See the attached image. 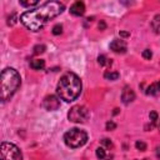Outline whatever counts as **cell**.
Returning a JSON list of instances; mask_svg holds the SVG:
<instances>
[{"label": "cell", "mask_w": 160, "mask_h": 160, "mask_svg": "<svg viewBox=\"0 0 160 160\" xmlns=\"http://www.w3.org/2000/svg\"><path fill=\"white\" fill-rule=\"evenodd\" d=\"M64 9H65L64 4L59 2V1H48V2L38 6L36 9L25 11L20 16V21L29 30L39 31L44 28V25L49 20L59 16L64 11Z\"/></svg>", "instance_id": "cell-1"}, {"label": "cell", "mask_w": 160, "mask_h": 160, "mask_svg": "<svg viewBox=\"0 0 160 160\" xmlns=\"http://www.w3.org/2000/svg\"><path fill=\"white\" fill-rule=\"evenodd\" d=\"M81 80L76 74L71 71L65 72L56 85V95L59 96V99L70 102L78 99V96L81 92Z\"/></svg>", "instance_id": "cell-2"}, {"label": "cell", "mask_w": 160, "mask_h": 160, "mask_svg": "<svg viewBox=\"0 0 160 160\" xmlns=\"http://www.w3.org/2000/svg\"><path fill=\"white\" fill-rule=\"evenodd\" d=\"M21 78L19 72L12 68H5L1 71V101L9 100L19 89Z\"/></svg>", "instance_id": "cell-3"}, {"label": "cell", "mask_w": 160, "mask_h": 160, "mask_svg": "<svg viewBox=\"0 0 160 160\" xmlns=\"http://www.w3.org/2000/svg\"><path fill=\"white\" fill-rule=\"evenodd\" d=\"M86 141H88V134L82 129L72 128L64 134V142L71 149L80 148V146L85 145Z\"/></svg>", "instance_id": "cell-4"}, {"label": "cell", "mask_w": 160, "mask_h": 160, "mask_svg": "<svg viewBox=\"0 0 160 160\" xmlns=\"http://www.w3.org/2000/svg\"><path fill=\"white\" fill-rule=\"evenodd\" d=\"M0 154H1V160H22L20 149L11 142H6V141L1 142Z\"/></svg>", "instance_id": "cell-5"}, {"label": "cell", "mask_w": 160, "mask_h": 160, "mask_svg": "<svg viewBox=\"0 0 160 160\" xmlns=\"http://www.w3.org/2000/svg\"><path fill=\"white\" fill-rule=\"evenodd\" d=\"M90 116V111L84 105H75L68 112V119L72 122H85Z\"/></svg>", "instance_id": "cell-6"}, {"label": "cell", "mask_w": 160, "mask_h": 160, "mask_svg": "<svg viewBox=\"0 0 160 160\" xmlns=\"http://www.w3.org/2000/svg\"><path fill=\"white\" fill-rule=\"evenodd\" d=\"M42 106L48 110V111H55L60 108V99L59 96L55 95H48L44 101H42Z\"/></svg>", "instance_id": "cell-7"}, {"label": "cell", "mask_w": 160, "mask_h": 160, "mask_svg": "<svg viewBox=\"0 0 160 160\" xmlns=\"http://www.w3.org/2000/svg\"><path fill=\"white\" fill-rule=\"evenodd\" d=\"M110 49L116 54H124V52H126L128 46L122 39H114L110 42Z\"/></svg>", "instance_id": "cell-8"}, {"label": "cell", "mask_w": 160, "mask_h": 160, "mask_svg": "<svg viewBox=\"0 0 160 160\" xmlns=\"http://www.w3.org/2000/svg\"><path fill=\"white\" fill-rule=\"evenodd\" d=\"M134 99H135V92H134V90H132L130 86H128V85L124 86V89H122V91H121V100H122V102H124L125 105H128V104L132 102Z\"/></svg>", "instance_id": "cell-9"}, {"label": "cell", "mask_w": 160, "mask_h": 160, "mask_svg": "<svg viewBox=\"0 0 160 160\" xmlns=\"http://www.w3.org/2000/svg\"><path fill=\"white\" fill-rule=\"evenodd\" d=\"M70 14L74 16H82L85 12V5L82 1H75L71 6H70Z\"/></svg>", "instance_id": "cell-10"}, {"label": "cell", "mask_w": 160, "mask_h": 160, "mask_svg": "<svg viewBox=\"0 0 160 160\" xmlns=\"http://www.w3.org/2000/svg\"><path fill=\"white\" fill-rule=\"evenodd\" d=\"M30 68L34 70H42L45 68V61L42 59H34L30 61Z\"/></svg>", "instance_id": "cell-11"}, {"label": "cell", "mask_w": 160, "mask_h": 160, "mask_svg": "<svg viewBox=\"0 0 160 160\" xmlns=\"http://www.w3.org/2000/svg\"><path fill=\"white\" fill-rule=\"evenodd\" d=\"M145 92H146L148 95H156L158 92H160V80L156 81V82H154V84H151V85L146 89Z\"/></svg>", "instance_id": "cell-12"}, {"label": "cell", "mask_w": 160, "mask_h": 160, "mask_svg": "<svg viewBox=\"0 0 160 160\" xmlns=\"http://www.w3.org/2000/svg\"><path fill=\"white\" fill-rule=\"evenodd\" d=\"M151 28L156 34H160V14H158L156 16H154L152 21H151Z\"/></svg>", "instance_id": "cell-13"}, {"label": "cell", "mask_w": 160, "mask_h": 160, "mask_svg": "<svg viewBox=\"0 0 160 160\" xmlns=\"http://www.w3.org/2000/svg\"><path fill=\"white\" fill-rule=\"evenodd\" d=\"M119 76L120 75L116 71H105L104 72V78L108 80H116V79H119Z\"/></svg>", "instance_id": "cell-14"}, {"label": "cell", "mask_w": 160, "mask_h": 160, "mask_svg": "<svg viewBox=\"0 0 160 160\" xmlns=\"http://www.w3.org/2000/svg\"><path fill=\"white\" fill-rule=\"evenodd\" d=\"M19 4L21 6H26V8H34V6L39 5V1H36V0H34V1H30V0L29 1H22V0H20Z\"/></svg>", "instance_id": "cell-15"}, {"label": "cell", "mask_w": 160, "mask_h": 160, "mask_svg": "<svg viewBox=\"0 0 160 160\" xmlns=\"http://www.w3.org/2000/svg\"><path fill=\"white\" fill-rule=\"evenodd\" d=\"M96 156H98L100 160H102V159H108V156H106V151H105V149L101 148V146H99V148L96 149Z\"/></svg>", "instance_id": "cell-16"}, {"label": "cell", "mask_w": 160, "mask_h": 160, "mask_svg": "<svg viewBox=\"0 0 160 160\" xmlns=\"http://www.w3.org/2000/svg\"><path fill=\"white\" fill-rule=\"evenodd\" d=\"M135 146H136V149L140 150V151H145V150H146V144H145L144 141H141V140H140V141H136V142H135Z\"/></svg>", "instance_id": "cell-17"}, {"label": "cell", "mask_w": 160, "mask_h": 160, "mask_svg": "<svg viewBox=\"0 0 160 160\" xmlns=\"http://www.w3.org/2000/svg\"><path fill=\"white\" fill-rule=\"evenodd\" d=\"M98 61H99V64H100L101 66H104V65H106V64L111 62V61H108V59H106V56H105V55H100V56L98 58Z\"/></svg>", "instance_id": "cell-18"}, {"label": "cell", "mask_w": 160, "mask_h": 160, "mask_svg": "<svg viewBox=\"0 0 160 160\" xmlns=\"http://www.w3.org/2000/svg\"><path fill=\"white\" fill-rule=\"evenodd\" d=\"M149 118H150V120H151V122H152V126L156 124V121L159 120L158 119V114L155 112V111H151L150 114H149Z\"/></svg>", "instance_id": "cell-19"}, {"label": "cell", "mask_w": 160, "mask_h": 160, "mask_svg": "<svg viewBox=\"0 0 160 160\" xmlns=\"http://www.w3.org/2000/svg\"><path fill=\"white\" fill-rule=\"evenodd\" d=\"M61 31H62V26L60 24H58L52 28V34L54 35H59V34H61Z\"/></svg>", "instance_id": "cell-20"}, {"label": "cell", "mask_w": 160, "mask_h": 160, "mask_svg": "<svg viewBox=\"0 0 160 160\" xmlns=\"http://www.w3.org/2000/svg\"><path fill=\"white\" fill-rule=\"evenodd\" d=\"M151 56H152V52H151L149 49H145V50L142 51V58H144V59L150 60V59H151Z\"/></svg>", "instance_id": "cell-21"}, {"label": "cell", "mask_w": 160, "mask_h": 160, "mask_svg": "<svg viewBox=\"0 0 160 160\" xmlns=\"http://www.w3.org/2000/svg\"><path fill=\"white\" fill-rule=\"evenodd\" d=\"M101 142H102V145H105L108 149H112V142H111V140L110 139H102L101 140Z\"/></svg>", "instance_id": "cell-22"}, {"label": "cell", "mask_w": 160, "mask_h": 160, "mask_svg": "<svg viewBox=\"0 0 160 160\" xmlns=\"http://www.w3.org/2000/svg\"><path fill=\"white\" fill-rule=\"evenodd\" d=\"M34 52L35 54H41V52H44V50H45V46L44 45H36L35 48H34Z\"/></svg>", "instance_id": "cell-23"}, {"label": "cell", "mask_w": 160, "mask_h": 160, "mask_svg": "<svg viewBox=\"0 0 160 160\" xmlns=\"http://www.w3.org/2000/svg\"><path fill=\"white\" fill-rule=\"evenodd\" d=\"M115 128H116V124H115L114 121H111V120H110V121H108V122H106V130L111 131V130H114Z\"/></svg>", "instance_id": "cell-24"}, {"label": "cell", "mask_w": 160, "mask_h": 160, "mask_svg": "<svg viewBox=\"0 0 160 160\" xmlns=\"http://www.w3.org/2000/svg\"><path fill=\"white\" fill-rule=\"evenodd\" d=\"M105 28H106V25H105V22H104V21L101 20V21L99 22V29H100V30H104Z\"/></svg>", "instance_id": "cell-25"}, {"label": "cell", "mask_w": 160, "mask_h": 160, "mask_svg": "<svg viewBox=\"0 0 160 160\" xmlns=\"http://www.w3.org/2000/svg\"><path fill=\"white\" fill-rule=\"evenodd\" d=\"M156 156L160 159V146H158V148H156Z\"/></svg>", "instance_id": "cell-26"}, {"label": "cell", "mask_w": 160, "mask_h": 160, "mask_svg": "<svg viewBox=\"0 0 160 160\" xmlns=\"http://www.w3.org/2000/svg\"><path fill=\"white\" fill-rule=\"evenodd\" d=\"M121 36H129V32H120Z\"/></svg>", "instance_id": "cell-27"}, {"label": "cell", "mask_w": 160, "mask_h": 160, "mask_svg": "<svg viewBox=\"0 0 160 160\" xmlns=\"http://www.w3.org/2000/svg\"><path fill=\"white\" fill-rule=\"evenodd\" d=\"M158 129H159V131H160V120H159V124H158Z\"/></svg>", "instance_id": "cell-28"}]
</instances>
